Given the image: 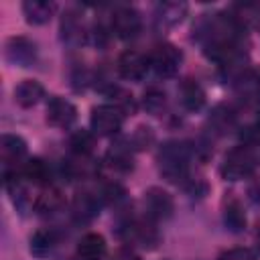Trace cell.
<instances>
[{"instance_id": "1", "label": "cell", "mask_w": 260, "mask_h": 260, "mask_svg": "<svg viewBox=\"0 0 260 260\" xmlns=\"http://www.w3.org/2000/svg\"><path fill=\"white\" fill-rule=\"evenodd\" d=\"M244 28L246 26L240 22L236 14H203L195 26V39L209 59L217 61L221 67L238 69L244 61ZM238 73H244V69H238Z\"/></svg>"}, {"instance_id": "2", "label": "cell", "mask_w": 260, "mask_h": 260, "mask_svg": "<svg viewBox=\"0 0 260 260\" xmlns=\"http://www.w3.org/2000/svg\"><path fill=\"white\" fill-rule=\"evenodd\" d=\"M158 171L169 183H187L189 179V162H191V148L185 142H165L156 154Z\"/></svg>"}, {"instance_id": "3", "label": "cell", "mask_w": 260, "mask_h": 260, "mask_svg": "<svg viewBox=\"0 0 260 260\" xmlns=\"http://www.w3.org/2000/svg\"><path fill=\"white\" fill-rule=\"evenodd\" d=\"M254 169H256V156L252 148L248 144H240V146H234L225 154L223 165H221V177L228 181H240V179L250 177Z\"/></svg>"}, {"instance_id": "4", "label": "cell", "mask_w": 260, "mask_h": 260, "mask_svg": "<svg viewBox=\"0 0 260 260\" xmlns=\"http://www.w3.org/2000/svg\"><path fill=\"white\" fill-rule=\"evenodd\" d=\"M122 122H124V112L114 104H100L91 110L89 126H91V132L98 136L118 134V130L122 128Z\"/></svg>"}, {"instance_id": "5", "label": "cell", "mask_w": 260, "mask_h": 260, "mask_svg": "<svg viewBox=\"0 0 260 260\" xmlns=\"http://www.w3.org/2000/svg\"><path fill=\"white\" fill-rule=\"evenodd\" d=\"M181 61H183V53L171 45V43H160L156 45L150 55H148V63H150V69L158 75V77H173L179 67H181Z\"/></svg>"}, {"instance_id": "6", "label": "cell", "mask_w": 260, "mask_h": 260, "mask_svg": "<svg viewBox=\"0 0 260 260\" xmlns=\"http://www.w3.org/2000/svg\"><path fill=\"white\" fill-rule=\"evenodd\" d=\"M142 18L132 6H120L112 14V30L122 41H132L140 35Z\"/></svg>"}, {"instance_id": "7", "label": "cell", "mask_w": 260, "mask_h": 260, "mask_svg": "<svg viewBox=\"0 0 260 260\" xmlns=\"http://www.w3.org/2000/svg\"><path fill=\"white\" fill-rule=\"evenodd\" d=\"M144 211H146V217L152 219V221H160V219H169L173 215V209H175V203H173V197L162 191L160 187H150L146 193H144Z\"/></svg>"}, {"instance_id": "8", "label": "cell", "mask_w": 260, "mask_h": 260, "mask_svg": "<svg viewBox=\"0 0 260 260\" xmlns=\"http://www.w3.org/2000/svg\"><path fill=\"white\" fill-rule=\"evenodd\" d=\"M37 45L26 37H12L6 43V59L18 67H30L37 61Z\"/></svg>"}, {"instance_id": "9", "label": "cell", "mask_w": 260, "mask_h": 260, "mask_svg": "<svg viewBox=\"0 0 260 260\" xmlns=\"http://www.w3.org/2000/svg\"><path fill=\"white\" fill-rule=\"evenodd\" d=\"M150 63L148 57H144L138 51H124L118 59V73L128 81H140L148 73Z\"/></svg>"}, {"instance_id": "10", "label": "cell", "mask_w": 260, "mask_h": 260, "mask_svg": "<svg viewBox=\"0 0 260 260\" xmlns=\"http://www.w3.org/2000/svg\"><path fill=\"white\" fill-rule=\"evenodd\" d=\"M77 120V108L59 95H53L47 104V122L57 128H69Z\"/></svg>"}, {"instance_id": "11", "label": "cell", "mask_w": 260, "mask_h": 260, "mask_svg": "<svg viewBox=\"0 0 260 260\" xmlns=\"http://www.w3.org/2000/svg\"><path fill=\"white\" fill-rule=\"evenodd\" d=\"M61 39L63 43H67L69 47H79L85 43L87 39V30L83 24V18L77 10L69 8L65 10V14L61 16Z\"/></svg>"}, {"instance_id": "12", "label": "cell", "mask_w": 260, "mask_h": 260, "mask_svg": "<svg viewBox=\"0 0 260 260\" xmlns=\"http://www.w3.org/2000/svg\"><path fill=\"white\" fill-rule=\"evenodd\" d=\"M26 154V142L16 136V134H4L0 138V156H2V167L4 175L10 173V167H16Z\"/></svg>"}, {"instance_id": "13", "label": "cell", "mask_w": 260, "mask_h": 260, "mask_svg": "<svg viewBox=\"0 0 260 260\" xmlns=\"http://www.w3.org/2000/svg\"><path fill=\"white\" fill-rule=\"evenodd\" d=\"M106 254H108L106 240H104V236H100L95 232L85 234L79 240V244H77V256H79V260H104Z\"/></svg>"}, {"instance_id": "14", "label": "cell", "mask_w": 260, "mask_h": 260, "mask_svg": "<svg viewBox=\"0 0 260 260\" xmlns=\"http://www.w3.org/2000/svg\"><path fill=\"white\" fill-rule=\"evenodd\" d=\"M187 14V4L185 2H160L154 8V20L160 28H169L179 24Z\"/></svg>"}, {"instance_id": "15", "label": "cell", "mask_w": 260, "mask_h": 260, "mask_svg": "<svg viewBox=\"0 0 260 260\" xmlns=\"http://www.w3.org/2000/svg\"><path fill=\"white\" fill-rule=\"evenodd\" d=\"M65 205V197L57 187H47L41 191V195L35 201V213L41 217H49L55 215L57 211H61Z\"/></svg>"}, {"instance_id": "16", "label": "cell", "mask_w": 260, "mask_h": 260, "mask_svg": "<svg viewBox=\"0 0 260 260\" xmlns=\"http://www.w3.org/2000/svg\"><path fill=\"white\" fill-rule=\"evenodd\" d=\"M179 100L183 104L185 110L189 112H197L203 108L205 104V89L201 87L199 81L195 79H185L181 85H179Z\"/></svg>"}, {"instance_id": "17", "label": "cell", "mask_w": 260, "mask_h": 260, "mask_svg": "<svg viewBox=\"0 0 260 260\" xmlns=\"http://www.w3.org/2000/svg\"><path fill=\"white\" fill-rule=\"evenodd\" d=\"M106 162L120 171V173H128L134 169V154H132V148L126 144V142H116L108 148L106 152Z\"/></svg>"}, {"instance_id": "18", "label": "cell", "mask_w": 260, "mask_h": 260, "mask_svg": "<svg viewBox=\"0 0 260 260\" xmlns=\"http://www.w3.org/2000/svg\"><path fill=\"white\" fill-rule=\"evenodd\" d=\"M100 201L102 195H95L91 191H79L73 199V213L77 219L87 221L100 213Z\"/></svg>"}, {"instance_id": "19", "label": "cell", "mask_w": 260, "mask_h": 260, "mask_svg": "<svg viewBox=\"0 0 260 260\" xmlns=\"http://www.w3.org/2000/svg\"><path fill=\"white\" fill-rule=\"evenodd\" d=\"M45 98V87L35 79H24L14 89V100L22 108H32Z\"/></svg>"}, {"instance_id": "20", "label": "cell", "mask_w": 260, "mask_h": 260, "mask_svg": "<svg viewBox=\"0 0 260 260\" xmlns=\"http://www.w3.org/2000/svg\"><path fill=\"white\" fill-rule=\"evenodd\" d=\"M238 124V118H236V112L225 106V104H219L213 108L211 116H209V126L215 134H230Z\"/></svg>"}, {"instance_id": "21", "label": "cell", "mask_w": 260, "mask_h": 260, "mask_svg": "<svg viewBox=\"0 0 260 260\" xmlns=\"http://www.w3.org/2000/svg\"><path fill=\"white\" fill-rule=\"evenodd\" d=\"M59 244V232L53 228L37 230L30 238V252L35 256H49Z\"/></svg>"}, {"instance_id": "22", "label": "cell", "mask_w": 260, "mask_h": 260, "mask_svg": "<svg viewBox=\"0 0 260 260\" xmlns=\"http://www.w3.org/2000/svg\"><path fill=\"white\" fill-rule=\"evenodd\" d=\"M22 12L26 16V22L30 24H45L51 20L55 12V4L47 0H26L22 4Z\"/></svg>"}, {"instance_id": "23", "label": "cell", "mask_w": 260, "mask_h": 260, "mask_svg": "<svg viewBox=\"0 0 260 260\" xmlns=\"http://www.w3.org/2000/svg\"><path fill=\"white\" fill-rule=\"evenodd\" d=\"M51 175V167L43 158H28L22 167V179H26L32 185H49Z\"/></svg>"}, {"instance_id": "24", "label": "cell", "mask_w": 260, "mask_h": 260, "mask_svg": "<svg viewBox=\"0 0 260 260\" xmlns=\"http://www.w3.org/2000/svg\"><path fill=\"white\" fill-rule=\"evenodd\" d=\"M223 223H225V228L232 234H240V232L246 230V213H244V207L234 197L230 201H225V207H223Z\"/></svg>"}, {"instance_id": "25", "label": "cell", "mask_w": 260, "mask_h": 260, "mask_svg": "<svg viewBox=\"0 0 260 260\" xmlns=\"http://www.w3.org/2000/svg\"><path fill=\"white\" fill-rule=\"evenodd\" d=\"M238 91L248 102H260V69L244 71L238 77Z\"/></svg>"}, {"instance_id": "26", "label": "cell", "mask_w": 260, "mask_h": 260, "mask_svg": "<svg viewBox=\"0 0 260 260\" xmlns=\"http://www.w3.org/2000/svg\"><path fill=\"white\" fill-rule=\"evenodd\" d=\"M95 144V134L89 130H75L69 138V146L73 150V154H81V156H89Z\"/></svg>"}, {"instance_id": "27", "label": "cell", "mask_w": 260, "mask_h": 260, "mask_svg": "<svg viewBox=\"0 0 260 260\" xmlns=\"http://www.w3.org/2000/svg\"><path fill=\"white\" fill-rule=\"evenodd\" d=\"M142 104H144V110L152 116H158L162 114V110L167 108V95L162 89L158 87H148L144 91V98H142Z\"/></svg>"}, {"instance_id": "28", "label": "cell", "mask_w": 260, "mask_h": 260, "mask_svg": "<svg viewBox=\"0 0 260 260\" xmlns=\"http://www.w3.org/2000/svg\"><path fill=\"white\" fill-rule=\"evenodd\" d=\"M102 199L106 201V203H110V205H114V207H120L122 203H126V189L122 187V185H118V183H108V185H104V189H102Z\"/></svg>"}, {"instance_id": "29", "label": "cell", "mask_w": 260, "mask_h": 260, "mask_svg": "<svg viewBox=\"0 0 260 260\" xmlns=\"http://www.w3.org/2000/svg\"><path fill=\"white\" fill-rule=\"evenodd\" d=\"M217 260H258L256 254L248 248H232L228 252H223Z\"/></svg>"}, {"instance_id": "30", "label": "cell", "mask_w": 260, "mask_h": 260, "mask_svg": "<svg viewBox=\"0 0 260 260\" xmlns=\"http://www.w3.org/2000/svg\"><path fill=\"white\" fill-rule=\"evenodd\" d=\"M150 140H152V132H150V128H144V126H140V128L134 132V136H132L134 148H144Z\"/></svg>"}, {"instance_id": "31", "label": "cell", "mask_w": 260, "mask_h": 260, "mask_svg": "<svg viewBox=\"0 0 260 260\" xmlns=\"http://www.w3.org/2000/svg\"><path fill=\"white\" fill-rule=\"evenodd\" d=\"M110 260H140V256L128 248H120L118 252H114V256Z\"/></svg>"}, {"instance_id": "32", "label": "cell", "mask_w": 260, "mask_h": 260, "mask_svg": "<svg viewBox=\"0 0 260 260\" xmlns=\"http://www.w3.org/2000/svg\"><path fill=\"white\" fill-rule=\"evenodd\" d=\"M254 132H256V136H260V114H258V118H256V122H254V128H252Z\"/></svg>"}]
</instances>
